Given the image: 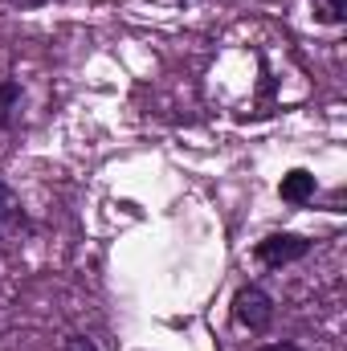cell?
<instances>
[{
    "label": "cell",
    "mask_w": 347,
    "mask_h": 351,
    "mask_svg": "<svg viewBox=\"0 0 347 351\" xmlns=\"http://www.w3.org/2000/svg\"><path fill=\"white\" fill-rule=\"evenodd\" d=\"M311 4H315V16L323 25H339L347 16V0H311Z\"/></svg>",
    "instance_id": "cell-6"
},
{
    "label": "cell",
    "mask_w": 347,
    "mask_h": 351,
    "mask_svg": "<svg viewBox=\"0 0 347 351\" xmlns=\"http://www.w3.org/2000/svg\"><path fill=\"white\" fill-rule=\"evenodd\" d=\"M0 225H29V217L21 213V200L12 196V188L0 180Z\"/></svg>",
    "instance_id": "cell-4"
},
{
    "label": "cell",
    "mask_w": 347,
    "mask_h": 351,
    "mask_svg": "<svg viewBox=\"0 0 347 351\" xmlns=\"http://www.w3.org/2000/svg\"><path fill=\"white\" fill-rule=\"evenodd\" d=\"M258 351H302V348H298V343H286V339H282V343H265V348H258Z\"/></svg>",
    "instance_id": "cell-8"
},
{
    "label": "cell",
    "mask_w": 347,
    "mask_h": 351,
    "mask_svg": "<svg viewBox=\"0 0 347 351\" xmlns=\"http://www.w3.org/2000/svg\"><path fill=\"white\" fill-rule=\"evenodd\" d=\"M16 102H21V86L16 82H0V127H12Z\"/></svg>",
    "instance_id": "cell-5"
},
{
    "label": "cell",
    "mask_w": 347,
    "mask_h": 351,
    "mask_svg": "<svg viewBox=\"0 0 347 351\" xmlns=\"http://www.w3.org/2000/svg\"><path fill=\"white\" fill-rule=\"evenodd\" d=\"M278 192H282L286 204H307V200L315 196V176L307 172V168H294L290 176H282Z\"/></svg>",
    "instance_id": "cell-3"
},
{
    "label": "cell",
    "mask_w": 347,
    "mask_h": 351,
    "mask_svg": "<svg viewBox=\"0 0 347 351\" xmlns=\"http://www.w3.org/2000/svg\"><path fill=\"white\" fill-rule=\"evenodd\" d=\"M233 319H237L241 327H250V331L270 327V319H274V298H270L261 286H241V290L233 294Z\"/></svg>",
    "instance_id": "cell-1"
},
{
    "label": "cell",
    "mask_w": 347,
    "mask_h": 351,
    "mask_svg": "<svg viewBox=\"0 0 347 351\" xmlns=\"http://www.w3.org/2000/svg\"><path fill=\"white\" fill-rule=\"evenodd\" d=\"M66 351H98V348L90 343L86 335H74V339H66Z\"/></svg>",
    "instance_id": "cell-7"
},
{
    "label": "cell",
    "mask_w": 347,
    "mask_h": 351,
    "mask_svg": "<svg viewBox=\"0 0 347 351\" xmlns=\"http://www.w3.org/2000/svg\"><path fill=\"white\" fill-rule=\"evenodd\" d=\"M307 254H311V241L298 233H270L265 241H258V262L265 265H290Z\"/></svg>",
    "instance_id": "cell-2"
}]
</instances>
